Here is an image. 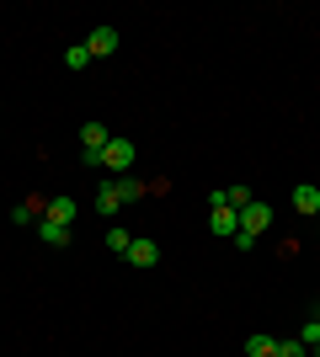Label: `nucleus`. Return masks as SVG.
I'll list each match as a JSON object with an SVG mask.
<instances>
[{
    "mask_svg": "<svg viewBox=\"0 0 320 357\" xmlns=\"http://www.w3.org/2000/svg\"><path fill=\"white\" fill-rule=\"evenodd\" d=\"M102 165L112 171V176H128V165H134V144H128V139H112V144L102 149Z\"/></svg>",
    "mask_w": 320,
    "mask_h": 357,
    "instance_id": "f257e3e1",
    "label": "nucleus"
},
{
    "mask_svg": "<svg viewBox=\"0 0 320 357\" xmlns=\"http://www.w3.org/2000/svg\"><path fill=\"white\" fill-rule=\"evenodd\" d=\"M267 224H273V208H267L261 197H251V203L241 208V229H245V235H261Z\"/></svg>",
    "mask_w": 320,
    "mask_h": 357,
    "instance_id": "f03ea898",
    "label": "nucleus"
},
{
    "mask_svg": "<svg viewBox=\"0 0 320 357\" xmlns=\"http://www.w3.org/2000/svg\"><path fill=\"white\" fill-rule=\"evenodd\" d=\"M208 229H213V235H229V240H235V229H241V213H235V208H219V203H213Z\"/></svg>",
    "mask_w": 320,
    "mask_h": 357,
    "instance_id": "7ed1b4c3",
    "label": "nucleus"
},
{
    "mask_svg": "<svg viewBox=\"0 0 320 357\" xmlns=\"http://www.w3.org/2000/svg\"><path fill=\"white\" fill-rule=\"evenodd\" d=\"M213 203H219V208H235V213H241L245 203H251V187H219V192H213Z\"/></svg>",
    "mask_w": 320,
    "mask_h": 357,
    "instance_id": "20e7f679",
    "label": "nucleus"
},
{
    "mask_svg": "<svg viewBox=\"0 0 320 357\" xmlns=\"http://www.w3.org/2000/svg\"><path fill=\"white\" fill-rule=\"evenodd\" d=\"M128 261H134V267H155V261H160V245H155V240H134V245H128Z\"/></svg>",
    "mask_w": 320,
    "mask_h": 357,
    "instance_id": "39448f33",
    "label": "nucleus"
},
{
    "mask_svg": "<svg viewBox=\"0 0 320 357\" xmlns=\"http://www.w3.org/2000/svg\"><path fill=\"white\" fill-rule=\"evenodd\" d=\"M38 240H43V245H70V224H54V219H38Z\"/></svg>",
    "mask_w": 320,
    "mask_h": 357,
    "instance_id": "423d86ee",
    "label": "nucleus"
},
{
    "mask_svg": "<svg viewBox=\"0 0 320 357\" xmlns=\"http://www.w3.org/2000/svg\"><path fill=\"white\" fill-rule=\"evenodd\" d=\"M86 48H91V59H102V54H112V48H118V32H112V27H96L91 38H86Z\"/></svg>",
    "mask_w": 320,
    "mask_h": 357,
    "instance_id": "0eeeda50",
    "label": "nucleus"
},
{
    "mask_svg": "<svg viewBox=\"0 0 320 357\" xmlns=\"http://www.w3.org/2000/svg\"><path fill=\"white\" fill-rule=\"evenodd\" d=\"M43 219H54V224H75V197H48V213Z\"/></svg>",
    "mask_w": 320,
    "mask_h": 357,
    "instance_id": "6e6552de",
    "label": "nucleus"
},
{
    "mask_svg": "<svg viewBox=\"0 0 320 357\" xmlns=\"http://www.w3.org/2000/svg\"><path fill=\"white\" fill-rule=\"evenodd\" d=\"M118 208H123V197H118V181H107L102 192H96V213H102V219H112Z\"/></svg>",
    "mask_w": 320,
    "mask_h": 357,
    "instance_id": "1a4fd4ad",
    "label": "nucleus"
},
{
    "mask_svg": "<svg viewBox=\"0 0 320 357\" xmlns=\"http://www.w3.org/2000/svg\"><path fill=\"white\" fill-rule=\"evenodd\" d=\"M112 144V134H107L102 123H86V128H80V149H107Z\"/></svg>",
    "mask_w": 320,
    "mask_h": 357,
    "instance_id": "9d476101",
    "label": "nucleus"
},
{
    "mask_svg": "<svg viewBox=\"0 0 320 357\" xmlns=\"http://www.w3.org/2000/svg\"><path fill=\"white\" fill-rule=\"evenodd\" d=\"M294 208H299V213H315V219H320V187H294Z\"/></svg>",
    "mask_w": 320,
    "mask_h": 357,
    "instance_id": "9b49d317",
    "label": "nucleus"
},
{
    "mask_svg": "<svg viewBox=\"0 0 320 357\" xmlns=\"http://www.w3.org/2000/svg\"><path fill=\"white\" fill-rule=\"evenodd\" d=\"M112 181H118V197H123V203H134V197L150 192V181H134V176H112Z\"/></svg>",
    "mask_w": 320,
    "mask_h": 357,
    "instance_id": "f8f14e48",
    "label": "nucleus"
},
{
    "mask_svg": "<svg viewBox=\"0 0 320 357\" xmlns=\"http://www.w3.org/2000/svg\"><path fill=\"white\" fill-rule=\"evenodd\" d=\"M273 336H261V331H257V336H245V357H273Z\"/></svg>",
    "mask_w": 320,
    "mask_h": 357,
    "instance_id": "ddd939ff",
    "label": "nucleus"
},
{
    "mask_svg": "<svg viewBox=\"0 0 320 357\" xmlns=\"http://www.w3.org/2000/svg\"><path fill=\"white\" fill-rule=\"evenodd\" d=\"M64 64H70V70H86V64H91V48H86V43H70V48H64Z\"/></svg>",
    "mask_w": 320,
    "mask_h": 357,
    "instance_id": "4468645a",
    "label": "nucleus"
},
{
    "mask_svg": "<svg viewBox=\"0 0 320 357\" xmlns=\"http://www.w3.org/2000/svg\"><path fill=\"white\" fill-rule=\"evenodd\" d=\"M273 357H310V347L299 342V336H289V342H277V347H273Z\"/></svg>",
    "mask_w": 320,
    "mask_h": 357,
    "instance_id": "2eb2a0df",
    "label": "nucleus"
},
{
    "mask_svg": "<svg viewBox=\"0 0 320 357\" xmlns=\"http://www.w3.org/2000/svg\"><path fill=\"white\" fill-rule=\"evenodd\" d=\"M128 245H134V235H128V229H107V251L128 256Z\"/></svg>",
    "mask_w": 320,
    "mask_h": 357,
    "instance_id": "dca6fc26",
    "label": "nucleus"
},
{
    "mask_svg": "<svg viewBox=\"0 0 320 357\" xmlns=\"http://www.w3.org/2000/svg\"><path fill=\"white\" fill-rule=\"evenodd\" d=\"M299 342H305V347L320 342V326H315V320H305V326H299Z\"/></svg>",
    "mask_w": 320,
    "mask_h": 357,
    "instance_id": "f3484780",
    "label": "nucleus"
},
{
    "mask_svg": "<svg viewBox=\"0 0 320 357\" xmlns=\"http://www.w3.org/2000/svg\"><path fill=\"white\" fill-rule=\"evenodd\" d=\"M310 352H315V357H320V342H315V347H310Z\"/></svg>",
    "mask_w": 320,
    "mask_h": 357,
    "instance_id": "a211bd4d",
    "label": "nucleus"
},
{
    "mask_svg": "<svg viewBox=\"0 0 320 357\" xmlns=\"http://www.w3.org/2000/svg\"><path fill=\"white\" fill-rule=\"evenodd\" d=\"M315 326H320V314H315Z\"/></svg>",
    "mask_w": 320,
    "mask_h": 357,
    "instance_id": "6ab92c4d",
    "label": "nucleus"
}]
</instances>
